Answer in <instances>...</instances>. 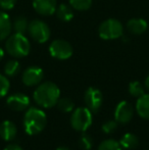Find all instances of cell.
Here are the masks:
<instances>
[{
  "label": "cell",
  "instance_id": "6da1fadb",
  "mask_svg": "<svg viewBox=\"0 0 149 150\" xmlns=\"http://www.w3.org/2000/svg\"><path fill=\"white\" fill-rule=\"evenodd\" d=\"M59 95L60 90L56 84L53 82H44L38 85L36 90L34 91L33 97L39 106L50 108L56 105L59 99Z\"/></svg>",
  "mask_w": 149,
  "mask_h": 150
},
{
  "label": "cell",
  "instance_id": "7a4b0ae2",
  "mask_svg": "<svg viewBox=\"0 0 149 150\" xmlns=\"http://www.w3.org/2000/svg\"><path fill=\"white\" fill-rule=\"evenodd\" d=\"M47 124V117L42 109L31 107L24 117V128L28 135H37L44 130Z\"/></svg>",
  "mask_w": 149,
  "mask_h": 150
},
{
  "label": "cell",
  "instance_id": "3957f363",
  "mask_svg": "<svg viewBox=\"0 0 149 150\" xmlns=\"http://www.w3.org/2000/svg\"><path fill=\"white\" fill-rule=\"evenodd\" d=\"M5 50L12 57L22 58L30 53L31 43L24 34L14 33L6 39Z\"/></svg>",
  "mask_w": 149,
  "mask_h": 150
},
{
  "label": "cell",
  "instance_id": "277c9868",
  "mask_svg": "<svg viewBox=\"0 0 149 150\" xmlns=\"http://www.w3.org/2000/svg\"><path fill=\"white\" fill-rule=\"evenodd\" d=\"M98 34L100 38L104 40H114L123 37L124 27L119 21L115 18H107L100 24Z\"/></svg>",
  "mask_w": 149,
  "mask_h": 150
},
{
  "label": "cell",
  "instance_id": "5b68a950",
  "mask_svg": "<svg viewBox=\"0 0 149 150\" xmlns=\"http://www.w3.org/2000/svg\"><path fill=\"white\" fill-rule=\"evenodd\" d=\"M93 117L92 112L87 107H78L77 109L73 110L71 117V125L76 131L85 132L91 127Z\"/></svg>",
  "mask_w": 149,
  "mask_h": 150
},
{
  "label": "cell",
  "instance_id": "8992f818",
  "mask_svg": "<svg viewBox=\"0 0 149 150\" xmlns=\"http://www.w3.org/2000/svg\"><path fill=\"white\" fill-rule=\"evenodd\" d=\"M28 33L37 43H46L50 38L49 27L41 20H34L29 23Z\"/></svg>",
  "mask_w": 149,
  "mask_h": 150
},
{
  "label": "cell",
  "instance_id": "52a82bcc",
  "mask_svg": "<svg viewBox=\"0 0 149 150\" xmlns=\"http://www.w3.org/2000/svg\"><path fill=\"white\" fill-rule=\"evenodd\" d=\"M49 53L53 58L59 60H66L72 57L74 53L73 46L68 41L62 39H57L51 42L49 46Z\"/></svg>",
  "mask_w": 149,
  "mask_h": 150
},
{
  "label": "cell",
  "instance_id": "ba28073f",
  "mask_svg": "<svg viewBox=\"0 0 149 150\" xmlns=\"http://www.w3.org/2000/svg\"><path fill=\"white\" fill-rule=\"evenodd\" d=\"M84 101L86 103V107L92 113H95L101 108L103 103V95L99 89L95 87H90L86 90L84 95Z\"/></svg>",
  "mask_w": 149,
  "mask_h": 150
},
{
  "label": "cell",
  "instance_id": "9c48e42d",
  "mask_svg": "<svg viewBox=\"0 0 149 150\" xmlns=\"http://www.w3.org/2000/svg\"><path fill=\"white\" fill-rule=\"evenodd\" d=\"M43 69L37 65H32V67H27L24 71L22 76V81L28 87H33L37 86L41 83L43 79Z\"/></svg>",
  "mask_w": 149,
  "mask_h": 150
},
{
  "label": "cell",
  "instance_id": "30bf717a",
  "mask_svg": "<svg viewBox=\"0 0 149 150\" xmlns=\"http://www.w3.org/2000/svg\"><path fill=\"white\" fill-rule=\"evenodd\" d=\"M134 110L132 105L127 101H121L114 110V120L119 124H128L132 120Z\"/></svg>",
  "mask_w": 149,
  "mask_h": 150
},
{
  "label": "cell",
  "instance_id": "8fae6325",
  "mask_svg": "<svg viewBox=\"0 0 149 150\" xmlns=\"http://www.w3.org/2000/svg\"><path fill=\"white\" fill-rule=\"evenodd\" d=\"M6 104L13 111H23L30 105V98L26 94L16 93L10 95L6 100Z\"/></svg>",
  "mask_w": 149,
  "mask_h": 150
},
{
  "label": "cell",
  "instance_id": "7c38bea8",
  "mask_svg": "<svg viewBox=\"0 0 149 150\" xmlns=\"http://www.w3.org/2000/svg\"><path fill=\"white\" fill-rule=\"evenodd\" d=\"M33 7L40 16H51L55 13L57 0H33Z\"/></svg>",
  "mask_w": 149,
  "mask_h": 150
},
{
  "label": "cell",
  "instance_id": "4fadbf2b",
  "mask_svg": "<svg viewBox=\"0 0 149 150\" xmlns=\"http://www.w3.org/2000/svg\"><path fill=\"white\" fill-rule=\"evenodd\" d=\"M18 129L10 120H4L0 124V137L4 141H11L16 137Z\"/></svg>",
  "mask_w": 149,
  "mask_h": 150
},
{
  "label": "cell",
  "instance_id": "5bb4252c",
  "mask_svg": "<svg viewBox=\"0 0 149 150\" xmlns=\"http://www.w3.org/2000/svg\"><path fill=\"white\" fill-rule=\"evenodd\" d=\"M147 22L143 18H131L127 23L128 31L133 35H142L147 31Z\"/></svg>",
  "mask_w": 149,
  "mask_h": 150
},
{
  "label": "cell",
  "instance_id": "9a60e30c",
  "mask_svg": "<svg viewBox=\"0 0 149 150\" xmlns=\"http://www.w3.org/2000/svg\"><path fill=\"white\" fill-rule=\"evenodd\" d=\"M12 31V23L9 16L3 10H0V41L9 37Z\"/></svg>",
  "mask_w": 149,
  "mask_h": 150
},
{
  "label": "cell",
  "instance_id": "2e32d148",
  "mask_svg": "<svg viewBox=\"0 0 149 150\" xmlns=\"http://www.w3.org/2000/svg\"><path fill=\"white\" fill-rule=\"evenodd\" d=\"M136 111L140 117L149 120V94H143L137 99Z\"/></svg>",
  "mask_w": 149,
  "mask_h": 150
},
{
  "label": "cell",
  "instance_id": "e0dca14e",
  "mask_svg": "<svg viewBox=\"0 0 149 150\" xmlns=\"http://www.w3.org/2000/svg\"><path fill=\"white\" fill-rule=\"evenodd\" d=\"M56 16L61 22H70L74 18V8L66 3H61L57 6L55 10Z\"/></svg>",
  "mask_w": 149,
  "mask_h": 150
},
{
  "label": "cell",
  "instance_id": "ac0fdd59",
  "mask_svg": "<svg viewBox=\"0 0 149 150\" xmlns=\"http://www.w3.org/2000/svg\"><path fill=\"white\" fill-rule=\"evenodd\" d=\"M121 148H125L128 150L135 149L139 145V139L136 135L132 134V133H127L121 137V141H119Z\"/></svg>",
  "mask_w": 149,
  "mask_h": 150
},
{
  "label": "cell",
  "instance_id": "d6986e66",
  "mask_svg": "<svg viewBox=\"0 0 149 150\" xmlns=\"http://www.w3.org/2000/svg\"><path fill=\"white\" fill-rule=\"evenodd\" d=\"M28 27H29V22L25 16H18L14 18L13 23H12V30L14 31V33L18 34H24L26 32H28Z\"/></svg>",
  "mask_w": 149,
  "mask_h": 150
},
{
  "label": "cell",
  "instance_id": "ffe728a7",
  "mask_svg": "<svg viewBox=\"0 0 149 150\" xmlns=\"http://www.w3.org/2000/svg\"><path fill=\"white\" fill-rule=\"evenodd\" d=\"M20 71V64L16 59L8 60L4 65V74L6 77H16Z\"/></svg>",
  "mask_w": 149,
  "mask_h": 150
},
{
  "label": "cell",
  "instance_id": "44dd1931",
  "mask_svg": "<svg viewBox=\"0 0 149 150\" xmlns=\"http://www.w3.org/2000/svg\"><path fill=\"white\" fill-rule=\"evenodd\" d=\"M56 105H57V108L59 109L61 112H71V111H73L75 108L74 101L70 98H66V97L58 99Z\"/></svg>",
  "mask_w": 149,
  "mask_h": 150
},
{
  "label": "cell",
  "instance_id": "7402d4cb",
  "mask_svg": "<svg viewBox=\"0 0 149 150\" xmlns=\"http://www.w3.org/2000/svg\"><path fill=\"white\" fill-rule=\"evenodd\" d=\"M129 93H130V95H132L133 97L139 98L140 96L145 94V89H144V86L142 85L140 82L134 81V82H131L129 85Z\"/></svg>",
  "mask_w": 149,
  "mask_h": 150
},
{
  "label": "cell",
  "instance_id": "603a6c76",
  "mask_svg": "<svg viewBox=\"0 0 149 150\" xmlns=\"http://www.w3.org/2000/svg\"><path fill=\"white\" fill-rule=\"evenodd\" d=\"M68 1H70V5L79 11L88 10L92 5V0H68Z\"/></svg>",
  "mask_w": 149,
  "mask_h": 150
},
{
  "label": "cell",
  "instance_id": "cb8c5ba5",
  "mask_svg": "<svg viewBox=\"0 0 149 150\" xmlns=\"http://www.w3.org/2000/svg\"><path fill=\"white\" fill-rule=\"evenodd\" d=\"M98 150H121V146L119 142L113 139H106L101 142V144L98 147Z\"/></svg>",
  "mask_w": 149,
  "mask_h": 150
},
{
  "label": "cell",
  "instance_id": "d4e9b609",
  "mask_svg": "<svg viewBox=\"0 0 149 150\" xmlns=\"http://www.w3.org/2000/svg\"><path fill=\"white\" fill-rule=\"evenodd\" d=\"M93 145V140L88 134H83L79 139V147L83 150H90Z\"/></svg>",
  "mask_w": 149,
  "mask_h": 150
},
{
  "label": "cell",
  "instance_id": "484cf974",
  "mask_svg": "<svg viewBox=\"0 0 149 150\" xmlns=\"http://www.w3.org/2000/svg\"><path fill=\"white\" fill-rule=\"evenodd\" d=\"M9 87H10L9 80L7 79L6 76H3L0 74V98L7 95L8 91H9Z\"/></svg>",
  "mask_w": 149,
  "mask_h": 150
},
{
  "label": "cell",
  "instance_id": "4316f807",
  "mask_svg": "<svg viewBox=\"0 0 149 150\" xmlns=\"http://www.w3.org/2000/svg\"><path fill=\"white\" fill-rule=\"evenodd\" d=\"M117 128V120H107L102 125V131L105 134H112L114 132Z\"/></svg>",
  "mask_w": 149,
  "mask_h": 150
},
{
  "label": "cell",
  "instance_id": "83f0119b",
  "mask_svg": "<svg viewBox=\"0 0 149 150\" xmlns=\"http://www.w3.org/2000/svg\"><path fill=\"white\" fill-rule=\"evenodd\" d=\"M16 0H0V8L3 10H10L16 6Z\"/></svg>",
  "mask_w": 149,
  "mask_h": 150
},
{
  "label": "cell",
  "instance_id": "f1b7e54d",
  "mask_svg": "<svg viewBox=\"0 0 149 150\" xmlns=\"http://www.w3.org/2000/svg\"><path fill=\"white\" fill-rule=\"evenodd\" d=\"M3 150H24V149L16 144H9V145H7Z\"/></svg>",
  "mask_w": 149,
  "mask_h": 150
},
{
  "label": "cell",
  "instance_id": "f546056e",
  "mask_svg": "<svg viewBox=\"0 0 149 150\" xmlns=\"http://www.w3.org/2000/svg\"><path fill=\"white\" fill-rule=\"evenodd\" d=\"M144 86H145L146 89H148V90H149V75L147 76V77H146L145 82H144Z\"/></svg>",
  "mask_w": 149,
  "mask_h": 150
},
{
  "label": "cell",
  "instance_id": "4dcf8cb0",
  "mask_svg": "<svg viewBox=\"0 0 149 150\" xmlns=\"http://www.w3.org/2000/svg\"><path fill=\"white\" fill-rule=\"evenodd\" d=\"M3 57H4V50L2 49L1 47H0V61H1V59Z\"/></svg>",
  "mask_w": 149,
  "mask_h": 150
},
{
  "label": "cell",
  "instance_id": "1f68e13d",
  "mask_svg": "<svg viewBox=\"0 0 149 150\" xmlns=\"http://www.w3.org/2000/svg\"><path fill=\"white\" fill-rule=\"evenodd\" d=\"M56 150H71V149L68 148V147H66V146H60V147H58Z\"/></svg>",
  "mask_w": 149,
  "mask_h": 150
}]
</instances>
